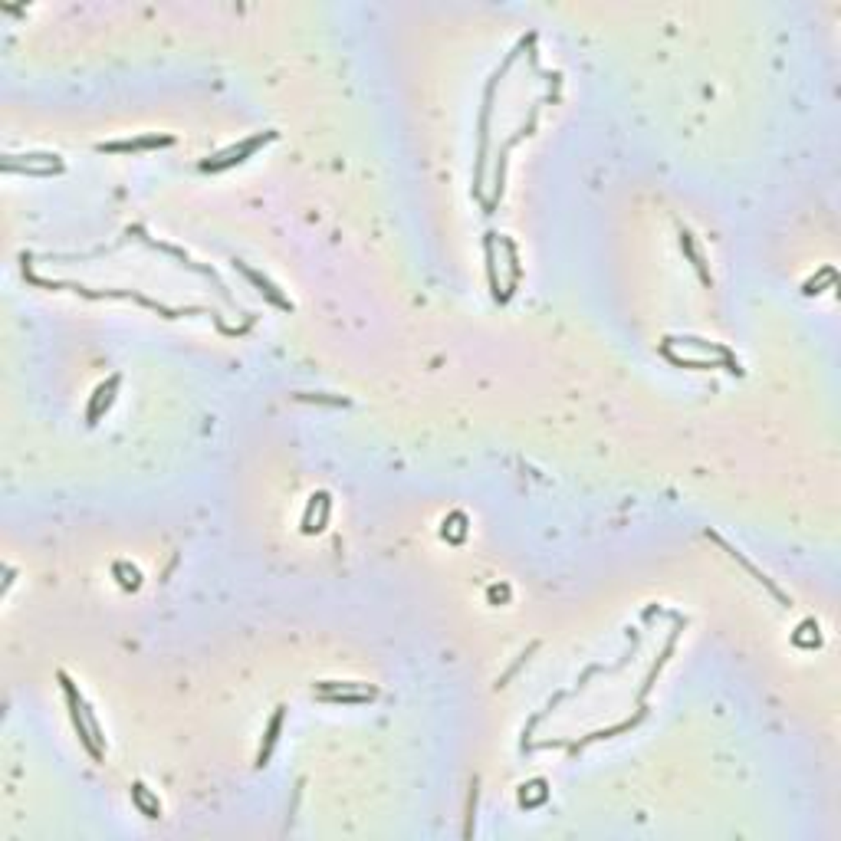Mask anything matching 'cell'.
<instances>
[{
	"label": "cell",
	"mask_w": 841,
	"mask_h": 841,
	"mask_svg": "<svg viewBox=\"0 0 841 841\" xmlns=\"http://www.w3.org/2000/svg\"><path fill=\"white\" fill-rule=\"evenodd\" d=\"M267 138H273V135H256V138H247V142H243L240 148H230V151H224V155H221V161H208V165H204V168H208V171H210V168L234 165V161H240V155H247V151H254L256 145H263Z\"/></svg>",
	"instance_id": "obj_1"
},
{
	"label": "cell",
	"mask_w": 841,
	"mask_h": 841,
	"mask_svg": "<svg viewBox=\"0 0 841 841\" xmlns=\"http://www.w3.org/2000/svg\"><path fill=\"white\" fill-rule=\"evenodd\" d=\"M234 267H237V270H243V273H247V276H250V280H254V283L260 286V289H263V293H267V296H270L273 302H276V306H283V309H289V302H286L283 296H280V293H276V289H273V283H270V280H263V276H260V273H256V270H250V267H243V263H234Z\"/></svg>",
	"instance_id": "obj_2"
},
{
	"label": "cell",
	"mask_w": 841,
	"mask_h": 841,
	"mask_svg": "<svg viewBox=\"0 0 841 841\" xmlns=\"http://www.w3.org/2000/svg\"><path fill=\"white\" fill-rule=\"evenodd\" d=\"M132 792H135L138 805H142V809L148 811L151 818H155V815H158V811H161V809H158V802H155V805H151V802H148V796H145V785H135V789H132Z\"/></svg>",
	"instance_id": "obj_3"
}]
</instances>
